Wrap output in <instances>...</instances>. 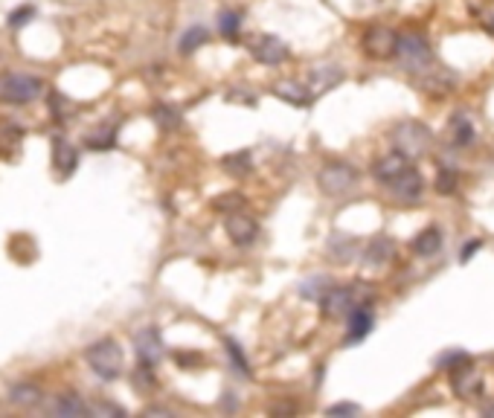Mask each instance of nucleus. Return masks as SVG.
I'll return each instance as SVG.
<instances>
[{"label":"nucleus","mask_w":494,"mask_h":418,"mask_svg":"<svg viewBox=\"0 0 494 418\" xmlns=\"http://www.w3.org/2000/svg\"><path fill=\"white\" fill-rule=\"evenodd\" d=\"M84 358L90 369L97 372V378L102 380H116L122 375V348L116 340H99L94 346H87Z\"/></svg>","instance_id":"3"},{"label":"nucleus","mask_w":494,"mask_h":418,"mask_svg":"<svg viewBox=\"0 0 494 418\" xmlns=\"http://www.w3.org/2000/svg\"><path fill=\"white\" fill-rule=\"evenodd\" d=\"M393 143H395V151H401L407 160H416V157L430 151L434 134H430L427 125H422L416 119H407V122H398L393 128Z\"/></svg>","instance_id":"2"},{"label":"nucleus","mask_w":494,"mask_h":418,"mask_svg":"<svg viewBox=\"0 0 494 418\" xmlns=\"http://www.w3.org/2000/svg\"><path fill=\"white\" fill-rule=\"evenodd\" d=\"M349 329H346V343H358V340H363L369 331H373V323H375V319H373V311H369L366 305H355L349 314Z\"/></svg>","instance_id":"13"},{"label":"nucleus","mask_w":494,"mask_h":418,"mask_svg":"<svg viewBox=\"0 0 494 418\" xmlns=\"http://www.w3.org/2000/svg\"><path fill=\"white\" fill-rule=\"evenodd\" d=\"M41 398H44V392L35 383H15L9 390V401L18 407H35V404H41Z\"/></svg>","instance_id":"18"},{"label":"nucleus","mask_w":494,"mask_h":418,"mask_svg":"<svg viewBox=\"0 0 494 418\" xmlns=\"http://www.w3.org/2000/svg\"><path fill=\"white\" fill-rule=\"evenodd\" d=\"M363 255H366V259H363L366 265H384V262L390 259V255H393V241L384 238V236L375 238V241H369V247H366Z\"/></svg>","instance_id":"23"},{"label":"nucleus","mask_w":494,"mask_h":418,"mask_svg":"<svg viewBox=\"0 0 494 418\" xmlns=\"http://www.w3.org/2000/svg\"><path fill=\"white\" fill-rule=\"evenodd\" d=\"M355 305H358V291H355V287H329V291L320 297V308L331 319L346 317Z\"/></svg>","instance_id":"7"},{"label":"nucleus","mask_w":494,"mask_h":418,"mask_svg":"<svg viewBox=\"0 0 494 418\" xmlns=\"http://www.w3.org/2000/svg\"><path fill=\"white\" fill-rule=\"evenodd\" d=\"M224 169H227L230 175H236V177L247 175V172L253 169V163H251V154H247V151H238V154H227V157H224Z\"/></svg>","instance_id":"25"},{"label":"nucleus","mask_w":494,"mask_h":418,"mask_svg":"<svg viewBox=\"0 0 494 418\" xmlns=\"http://www.w3.org/2000/svg\"><path fill=\"white\" fill-rule=\"evenodd\" d=\"M224 346H227V355H230V361H233V366L238 369V375H244V378H251V363L244 361V351H241V346L233 340V337H227L224 340Z\"/></svg>","instance_id":"27"},{"label":"nucleus","mask_w":494,"mask_h":418,"mask_svg":"<svg viewBox=\"0 0 494 418\" xmlns=\"http://www.w3.org/2000/svg\"><path fill=\"white\" fill-rule=\"evenodd\" d=\"M114 143H116V125H105L99 134L87 137V145L97 148V151H108V148H114Z\"/></svg>","instance_id":"26"},{"label":"nucleus","mask_w":494,"mask_h":418,"mask_svg":"<svg viewBox=\"0 0 494 418\" xmlns=\"http://www.w3.org/2000/svg\"><path fill=\"white\" fill-rule=\"evenodd\" d=\"M437 189L442 192V195H451V192L456 189V172L442 169V172H439V180H437Z\"/></svg>","instance_id":"33"},{"label":"nucleus","mask_w":494,"mask_h":418,"mask_svg":"<svg viewBox=\"0 0 494 418\" xmlns=\"http://www.w3.org/2000/svg\"><path fill=\"white\" fill-rule=\"evenodd\" d=\"M251 55L259 61V64H268V67H276V64H282L288 58V47L282 38H276V35H262L253 41L251 47Z\"/></svg>","instance_id":"9"},{"label":"nucleus","mask_w":494,"mask_h":418,"mask_svg":"<svg viewBox=\"0 0 494 418\" xmlns=\"http://www.w3.org/2000/svg\"><path fill=\"white\" fill-rule=\"evenodd\" d=\"M53 166L61 177H67L79 166V151L65 140V137H53Z\"/></svg>","instance_id":"12"},{"label":"nucleus","mask_w":494,"mask_h":418,"mask_svg":"<svg viewBox=\"0 0 494 418\" xmlns=\"http://www.w3.org/2000/svg\"><path fill=\"white\" fill-rule=\"evenodd\" d=\"M326 291H329V279H326V276H312L308 282H302V287H300L302 297L317 299V302H320V297H323Z\"/></svg>","instance_id":"28"},{"label":"nucleus","mask_w":494,"mask_h":418,"mask_svg":"<svg viewBox=\"0 0 494 418\" xmlns=\"http://www.w3.org/2000/svg\"><path fill=\"white\" fill-rule=\"evenodd\" d=\"M395 55L401 61L416 84H422L424 90L430 93H442V90H451L454 87V79L448 76L445 67H439L434 53H430L427 41L419 35V32H407V35H398V44H395Z\"/></svg>","instance_id":"1"},{"label":"nucleus","mask_w":494,"mask_h":418,"mask_svg":"<svg viewBox=\"0 0 494 418\" xmlns=\"http://www.w3.org/2000/svg\"><path fill=\"white\" fill-rule=\"evenodd\" d=\"M387 186H390V192H393L398 201H419L422 192H424V177L413 166H407L405 172H401L395 180H390Z\"/></svg>","instance_id":"10"},{"label":"nucleus","mask_w":494,"mask_h":418,"mask_svg":"<svg viewBox=\"0 0 494 418\" xmlns=\"http://www.w3.org/2000/svg\"><path fill=\"white\" fill-rule=\"evenodd\" d=\"M410 163H407V157L401 154V151H393V154H384L378 163L373 166V175L381 180V183H390V180H395L401 172H405Z\"/></svg>","instance_id":"14"},{"label":"nucleus","mask_w":494,"mask_h":418,"mask_svg":"<svg viewBox=\"0 0 494 418\" xmlns=\"http://www.w3.org/2000/svg\"><path fill=\"white\" fill-rule=\"evenodd\" d=\"M90 412H97V415H126V409H122L119 404H97Z\"/></svg>","instance_id":"34"},{"label":"nucleus","mask_w":494,"mask_h":418,"mask_svg":"<svg viewBox=\"0 0 494 418\" xmlns=\"http://www.w3.org/2000/svg\"><path fill=\"white\" fill-rule=\"evenodd\" d=\"M146 415H172V409L169 407H148Z\"/></svg>","instance_id":"37"},{"label":"nucleus","mask_w":494,"mask_h":418,"mask_svg":"<svg viewBox=\"0 0 494 418\" xmlns=\"http://www.w3.org/2000/svg\"><path fill=\"white\" fill-rule=\"evenodd\" d=\"M326 412H329V415H355L358 407H355V404H334V407H329Z\"/></svg>","instance_id":"35"},{"label":"nucleus","mask_w":494,"mask_h":418,"mask_svg":"<svg viewBox=\"0 0 494 418\" xmlns=\"http://www.w3.org/2000/svg\"><path fill=\"white\" fill-rule=\"evenodd\" d=\"M451 134H454V143H456V145H471V140H474V128H471L468 116L456 114V116L451 119Z\"/></svg>","instance_id":"24"},{"label":"nucleus","mask_w":494,"mask_h":418,"mask_svg":"<svg viewBox=\"0 0 494 418\" xmlns=\"http://www.w3.org/2000/svg\"><path fill=\"white\" fill-rule=\"evenodd\" d=\"M244 207V198L238 192H227V195H219L212 198V209H221V212H233V209H241Z\"/></svg>","instance_id":"30"},{"label":"nucleus","mask_w":494,"mask_h":418,"mask_svg":"<svg viewBox=\"0 0 494 418\" xmlns=\"http://www.w3.org/2000/svg\"><path fill=\"white\" fill-rule=\"evenodd\" d=\"M466 363H471V358L466 355V351H451V355H442V358H439V366H442V369L451 366V372L459 369V366H466Z\"/></svg>","instance_id":"31"},{"label":"nucleus","mask_w":494,"mask_h":418,"mask_svg":"<svg viewBox=\"0 0 494 418\" xmlns=\"http://www.w3.org/2000/svg\"><path fill=\"white\" fill-rule=\"evenodd\" d=\"M44 93V82L38 76L26 73H9L0 79V99L9 105H29Z\"/></svg>","instance_id":"4"},{"label":"nucleus","mask_w":494,"mask_h":418,"mask_svg":"<svg viewBox=\"0 0 494 418\" xmlns=\"http://www.w3.org/2000/svg\"><path fill=\"white\" fill-rule=\"evenodd\" d=\"M395 44H398V35L390 26H369L363 35V53L373 58H393Z\"/></svg>","instance_id":"6"},{"label":"nucleus","mask_w":494,"mask_h":418,"mask_svg":"<svg viewBox=\"0 0 494 418\" xmlns=\"http://www.w3.org/2000/svg\"><path fill=\"white\" fill-rule=\"evenodd\" d=\"M33 15H35V6H18L15 12H9V26L12 29H21Z\"/></svg>","instance_id":"32"},{"label":"nucleus","mask_w":494,"mask_h":418,"mask_svg":"<svg viewBox=\"0 0 494 418\" xmlns=\"http://www.w3.org/2000/svg\"><path fill=\"white\" fill-rule=\"evenodd\" d=\"M273 90H276V96H280V99H285V102H291V105H300V108L312 102V96H308V87H302V84H297V82H280Z\"/></svg>","instance_id":"20"},{"label":"nucleus","mask_w":494,"mask_h":418,"mask_svg":"<svg viewBox=\"0 0 494 418\" xmlns=\"http://www.w3.org/2000/svg\"><path fill=\"white\" fill-rule=\"evenodd\" d=\"M224 230H227V236H230L233 244L247 247V244H253V241H256V236H259V224H256L251 215L233 212V215L227 218V224H224Z\"/></svg>","instance_id":"11"},{"label":"nucleus","mask_w":494,"mask_h":418,"mask_svg":"<svg viewBox=\"0 0 494 418\" xmlns=\"http://www.w3.org/2000/svg\"><path fill=\"white\" fill-rule=\"evenodd\" d=\"M219 32H221V38H227V41H238V35H241V15L236 9H221Z\"/></svg>","instance_id":"22"},{"label":"nucleus","mask_w":494,"mask_h":418,"mask_svg":"<svg viewBox=\"0 0 494 418\" xmlns=\"http://www.w3.org/2000/svg\"><path fill=\"white\" fill-rule=\"evenodd\" d=\"M442 250V233L437 227H427L413 238V253L416 255H437Z\"/></svg>","instance_id":"17"},{"label":"nucleus","mask_w":494,"mask_h":418,"mask_svg":"<svg viewBox=\"0 0 494 418\" xmlns=\"http://www.w3.org/2000/svg\"><path fill=\"white\" fill-rule=\"evenodd\" d=\"M355 183H358V172H355L349 163H329V166H323L320 175H317L320 192H326V195H331V198L352 192Z\"/></svg>","instance_id":"5"},{"label":"nucleus","mask_w":494,"mask_h":418,"mask_svg":"<svg viewBox=\"0 0 494 418\" xmlns=\"http://www.w3.org/2000/svg\"><path fill=\"white\" fill-rule=\"evenodd\" d=\"M454 390L462 395V398H474L477 392H483V380L468 369V363L466 366H459V369H454Z\"/></svg>","instance_id":"16"},{"label":"nucleus","mask_w":494,"mask_h":418,"mask_svg":"<svg viewBox=\"0 0 494 418\" xmlns=\"http://www.w3.org/2000/svg\"><path fill=\"white\" fill-rule=\"evenodd\" d=\"M154 122H158L160 128H177L180 125V114L172 105H158V108H154Z\"/></svg>","instance_id":"29"},{"label":"nucleus","mask_w":494,"mask_h":418,"mask_svg":"<svg viewBox=\"0 0 494 418\" xmlns=\"http://www.w3.org/2000/svg\"><path fill=\"white\" fill-rule=\"evenodd\" d=\"M207 41H209V29L201 26V23H195V26H190L187 32H183V38H180V53L190 55V53H195L198 47H204Z\"/></svg>","instance_id":"21"},{"label":"nucleus","mask_w":494,"mask_h":418,"mask_svg":"<svg viewBox=\"0 0 494 418\" xmlns=\"http://www.w3.org/2000/svg\"><path fill=\"white\" fill-rule=\"evenodd\" d=\"M341 82H344V70L341 67H314L312 79H308V93L320 96V93H326L329 87L341 84Z\"/></svg>","instance_id":"15"},{"label":"nucleus","mask_w":494,"mask_h":418,"mask_svg":"<svg viewBox=\"0 0 494 418\" xmlns=\"http://www.w3.org/2000/svg\"><path fill=\"white\" fill-rule=\"evenodd\" d=\"M480 247H483V241H480V238L468 241V244H466V250H462V262H468V259H471V253H474V250H480Z\"/></svg>","instance_id":"36"},{"label":"nucleus","mask_w":494,"mask_h":418,"mask_svg":"<svg viewBox=\"0 0 494 418\" xmlns=\"http://www.w3.org/2000/svg\"><path fill=\"white\" fill-rule=\"evenodd\" d=\"M53 412H55V415H65V418H73V415H87L90 407H87L76 392H65V395H58Z\"/></svg>","instance_id":"19"},{"label":"nucleus","mask_w":494,"mask_h":418,"mask_svg":"<svg viewBox=\"0 0 494 418\" xmlns=\"http://www.w3.org/2000/svg\"><path fill=\"white\" fill-rule=\"evenodd\" d=\"M134 348L143 366H158L163 361V340L158 329H143L134 334Z\"/></svg>","instance_id":"8"}]
</instances>
